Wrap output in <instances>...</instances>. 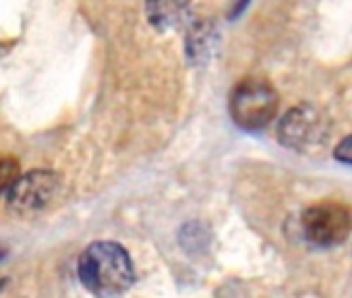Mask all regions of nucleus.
<instances>
[{"instance_id": "4", "label": "nucleus", "mask_w": 352, "mask_h": 298, "mask_svg": "<svg viewBox=\"0 0 352 298\" xmlns=\"http://www.w3.org/2000/svg\"><path fill=\"white\" fill-rule=\"evenodd\" d=\"M60 181L50 170H32L17 179L9 189V205L17 214H36L44 209L58 193Z\"/></svg>"}, {"instance_id": "5", "label": "nucleus", "mask_w": 352, "mask_h": 298, "mask_svg": "<svg viewBox=\"0 0 352 298\" xmlns=\"http://www.w3.org/2000/svg\"><path fill=\"white\" fill-rule=\"evenodd\" d=\"M278 137L286 147L307 152L327 139L325 120L311 108H294L282 118Z\"/></svg>"}, {"instance_id": "7", "label": "nucleus", "mask_w": 352, "mask_h": 298, "mask_svg": "<svg viewBox=\"0 0 352 298\" xmlns=\"http://www.w3.org/2000/svg\"><path fill=\"white\" fill-rule=\"evenodd\" d=\"M333 156H336L338 162L352 166V135L338 143V147L333 149Z\"/></svg>"}, {"instance_id": "2", "label": "nucleus", "mask_w": 352, "mask_h": 298, "mask_svg": "<svg viewBox=\"0 0 352 298\" xmlns=\"http://www.w3.org/2000/svg\"><path fill=\"white\" fill-rule=\"evenodd\" d=\"M278 93L263 79H243L230 93V116L247 130L265 128L278 114Z\"/></svg>"}, {"instance_id": "6", "label": "nucleus", "mask_w": 352, "mask_h": 298, "mask_svg": "<svg viewBox=\"0 0 352 298\" xmlns=\"http://www.w3.org/2000/svg\"><path fill=\"white\" fill-rule=\"evenodd\" d=\"M21 176V164L13 156H0V193L9 191Z\"/></svg>"}, {"instance_id": "3", "label": "nucleus", "mask_w": 352, "mask_h": 298, "mask_svg": "<svg viewBox=\"0 0 352 298\" xmlns=\"http://www.w3.org/2000/svg\"><path fill=\"white\" fill-rule=\"evenodd\" d=\"M302 230L313 244L336 247L348 238L352 230V216L348 207L333 201H323L302 214Z\"/></svg>"}, {"instance_id": "1", "label": "nucleus", "mask_w": 352, "mask_h": 298, "mask_svg": "<svg viewBox=\"0 0 352 298\" xmlns=\"http://www.w3.org/2000/svg\"><path fill=\"white\" fill-rule=\"evenodd\" d=\"M81 284L98 298L124 294L135 282V267L126 249L112 240L91 242L77 263Z\"/></svg>"}]
</instances>
